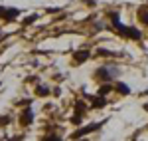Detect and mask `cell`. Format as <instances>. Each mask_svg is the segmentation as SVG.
<instances>
[{"instance_id": "cell-3", "label": "cell", "mask_w": 148, "mask_h": 141, "mask_svg": "<svg viewBox=\"0 0 148 141\" xmlns=\"http://www.w3.org/2000/svg\"><path fill=\"white\" fill-rule=\"evenodd\" d=\"M32 111H30V109H28V111H24V117H22V123L24 125H26V123H32Z\"/></svg>"}, {"instance_id": "cell-1", "label": "cell", "mask_w": 148, "mask_h": 141, "mask_svg": "<svg viewBox=\"0 0 148 141\" xmlns=\"http://www.w3.org/2000/svg\"><path fill=\"white\" fill-rule=\"evenodd\" d=\"M97 76H99V78H107V80H111V78H116V76H119V70H116V68H113V66H109V68L101 70Z\"/></svg>"}, {"instance_id": "cell-2", "label": "cell", "mask_w": 148, "mask_h": 141, "mask_svg": "<svg viewBox=\"0 0 148 141\" xmlns=\"http://www.w3.org/2000/svg\"><path fill=\"white\" fill-rule=\"evenodd\" d=\"M0 16L4 20H12V18L18 16V10H14V8H0Z\"/></svg>"}]
</instances>
